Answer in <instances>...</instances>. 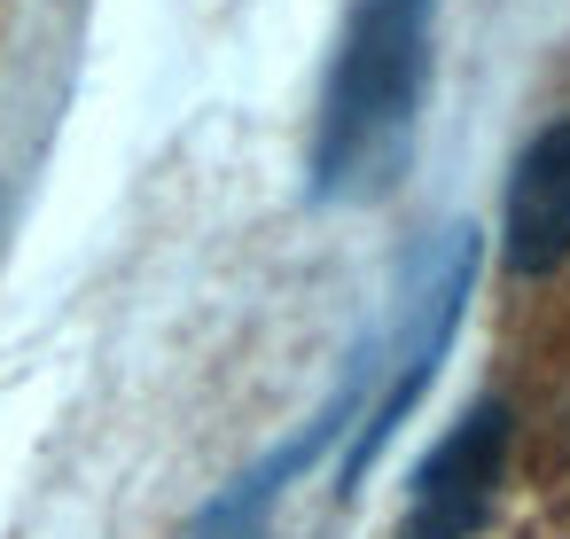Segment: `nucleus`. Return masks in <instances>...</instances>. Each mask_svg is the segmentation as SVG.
Segmentation results:
<instances>
[{
	"instance_id": "f257e3e1",
	"label": "nucleus",
	"mask_w": 570,
	"mask_h": 539,
	"mask_svg": "<svg viewBox=\"0 0 570 539\" xmlns=\"http://www.w3.org/2000/svg\"><path fill=\"white\" fill-rule=\"evenodd\" d=\"M430 17H438V0H360L352 9L328 95H321V134H313L321 196L352 188V173H367L375 157H391L406 141L422 71H430Z\"/></svg>"
},
{
	"instance_id": "f03ea898",
	"label": "nucleus",
	"mask_w": 570,
	"mask_h": 539,
	"mask_svg": "<svg viewBox=\"0 0 570 539\" xmlns=\"http://www.w3.org/2000/svg\"><path fill=\"white\" fill-rule=\"evenodd\" d=\"M508 438H515V414H508V399H484V406H469V414H461V422L438 438V453L414 469V500H406V523H399V539H469V531L484 523L492 492H500Z\"/></svg>"
},
{
	"instance_id": "7ed1b4c3",
	"label": "nucleus",
	"mask_w": 570,
	"mask_h": 539,
	"mask_svg": "<svg viewBox=\"0 0 570 539\" xmlns=\"http://www.w3.org/2000/svg\"><path fill=\"white\" fill-rule=\"evenodd\" d=\"M500 258L508 274L539 282L570 258V118L539 126L500 196Z\"/></svg>"
},
{
	"instance_id": "20e7f679",
	"label": "nucleus",
	"mask_w": 570,
	"mask_h": 539,
	"mask_svg": "<svg viewBox=\"0 0 570 539\" xmlns=\"http://www.w3.org/2000/svg\"><path fill=\"white\" fill-rule=\"evenodd\" d=\"M196 539H204V531H196ZM235 539H250V531H235Z\"/></svg>"
}]
</instances>
